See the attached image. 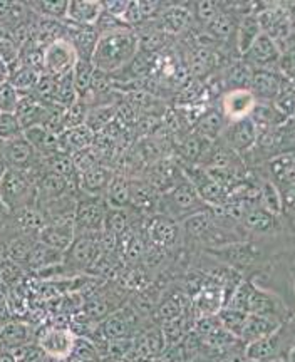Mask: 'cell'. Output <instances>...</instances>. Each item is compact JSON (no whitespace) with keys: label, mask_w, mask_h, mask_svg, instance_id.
Here are the masks:
<instances>
[{"label":"cell","mask_w":295,"mask_h":362,"mask_svg":"<svg viewBox=\"0 0 295 362\" xmlns=\"http://www.w3.org/2000/svg\"><path fill=\"white\" fill-rule=\"evenodd\" d=\"M138 54V34L134 29L126 27V29L104 34L99 37L98 47L93 56V64L98 71L112 76L126 69Z\"/></svg>","instance_id":"obj_1"},{"label":"cell","mask_w":295,"mask_h":362,"mask_svg":"<svg viewBox=\"0 0 295 362\" xmlns=\"http://www.w3.org/2000/svg\"><path fill=\"white\" fill-rule=\"evenodd\" d=\"M37 178L39 176L35 173L11 168L4 170L0 178V203L8 214L37 205Z\"/></svg>","instance_id":"obj_2"},{"label":"cell","mask_w":295,"mask_h":362,"mask_svg":"<svg viewBox=\"0 0 295 362\" xmlns=\"http://www.w3.org/2000/svg\"><path fill=\"white\" fill-rule=\"evenodd\" d=\"M207 208L210 206H207L203 203L193 185L186 178H183L173 188L161 193L160 214L158 215L168 216V218H171L181 225L183 221L192 218L193 215L202 214Z\"/></svg>","instance_id":"obj_3"},{"label":"cell","mask_w":295,"mask_h":362,"mask_svg":"<svg viewBox=\"0 0 295 362\" xmlns=\"http://www.w3.org/2000/svg\"><path fill=\"white\" fill-rule=\"evenodd\" d=\"M103 233L91 235H76L74 242L69 250L64 253V262L62 267L72 274H89L94 269L99 257L103 255L101 247Z\"/></svg>","instance_id":"obj_4"},{"label":"cell","mask_w":295,"mask_h":362,"mask_svg":"<svg viewBox=\"0 0 295 362\" xmlns=\"http://www.w3.org/2000/svg\"><path fill=\"white\" fill-rule=\"evenodd\" d=\"M108 211H110V206L104 197H91V194L79 193L74 214L76 235L103 233Z\"/></svg>","instance_id":"obj_5"},{"label":"cell","mask_w":295,"mask_h":362,"mask_svg":"<svg viewBox=\"0 0 295 362\" xmlns=\"http://www.w3.org/2000/svg\"><path fill=\"white\" fill-rule=\"evenodd\" d=\"M178 165L181 166L185 178L193 185L207 206L220 208L225 205L226 200H229V193L208 175L205 168L195 165H183V163H178Z\"/></svg>","instance_id":"obj_6"},{"label":"cell","mask_w":295,"mask_h":362,"mask_svg":"<svg viewBox=\"0 0 295 362\" xmlns=\"http://www.w3.org/2000/svg\"><path fill=\"white\" fill-rule=\"evenodd\" d=\"M2 160L4 168L27 171V173L40 175V163L42 156L30 146L29 141L22 136L13 141L2 143Z\"/></svg>","instance_id":"obj_7"},{"label":"cell","mask_w":295,"mask_h":362,"mask_svg":"<svg viewBox=\"0 0 295 362\" xmlns=\"http://www.w3.org/2000/svg\"><path fill=\"white\" fill-rule=\"evenodd\" d=\"M146 235L153 247L166 252H176L183 247L181 225L163 215H154L146 221Z\"/></svg>","instance_id":"obj_8"},{"label":"cell","mask_w":295,"mask_h":362,"mask_svg":"<svg viewBox=\"0 0 295 362\" xmlns=\"http://www.w3.org/2000/svg\"><path fill=\"white\" fill-rule=\"evenodd\" d=\"M76 62L77 56L72 45L66 39H59L44 49L42 74L51 76L52 79H59L62 76L71 74Z\"/></svg>","instance_id":"obj_9"},{"label":"cell","mask_w":295,"mask_h":362,"mask_svg":"<svg viewBox=\"0 0 295 362\" xmlns=\"http://www.w3.org/2000/svg\"><path fill=\"white\" fill-rule=\"evenodd\" d=\"M289 336H295V330L290 332L289 325L284 322L270 336L247 344L245 346V359L248 362H272L282 354V349L285 347Z\"/></svg>","instance_id":"obj_10"},{"label":"cell","mask_w":295,"mask_h":362,"mask_svg":"<svg viewBox=\"0 0 295 362\" xmlns=\"http://www.w3.org/2000/svg\"><path fill=\"white\" fill-rule=\"evenodd\" d=\"M128 178L131 189V211L146 216V218L160 214L161 193L144 176H128Z\"/></svg>","instance_id":"obj_11"},{"label":"cell","mask_w":295,"mask_h":362,"mask_svg":"<svg viewBox=\"0 0 295 362\" xmlns=\"http://www.w3.org/2000/svg\"><path fill=\"white\" fill-rule=\"evenodd\" d=\"M280 57H282L280 45L265 34H260V37L242 56L243 61L255 71H279Z\"/></svg>","instance_id":"obj_12"},{"label":"cell","mask_w":295,"mask_h":362,"mask_svg":"<svg viewBox=\"0 0 295 362\" xmlns=\"http://www.w3.org/2000/svg\"><path fill=\"white\" fill-rule=\"evenodd\" d=\"M257 136L258 129L255 123H253L250 117H243V119L226 124L225 133L221 134L220 141H224L238 156L245 158L255 146Z\"/></svg>","instance_id":"obj_13"},{"label":"cell","mask_w":295,"mask_h":362,"mask_svg":"<svg viewBox=\"0 0 295 362\" xmlns=\"http://www.w3.org/2000/svg\"><path fill=\"white\" fill-rule=\"evenodd\" d=\"M35 342L56 361L67 359L76 342V334L67 327H45L35 334Z\"/></svg>","instance_id":"obj_14"},{"label":"cell","mask_w":295,"mask_h":362,"mask_svg":"<svg viewBox=\"0 0 295 362\" xmlns=\"http://www.w3.org/2000/svg\"><path fill=\"white\" fill-rule=\"evenodd\" d=\"M226 304L225 291L215 280H208L192 296V309L198 317H215Z\"/></svg>","instance_id":"obj_15"},{"label":"cell","mask_w":295,"mask_h":362,"mask_svg":"<svg viewBox=\"0 0 295 362\" xmlns=\"http://www.w3.org/2000/svg\"><path fill=\"white\" fill-rule=\"evenodd\" d=\"M47 225V216L37 205L25 206L8 215L6 230L2 233H24L39 240V233Z\"/></svg>","instance_id":"obj_16"},{"label":"cell","mask_w":295,"mask_h":362,"mask_svg":"<svg viewBox=\"0 0 295 362\" xmlns=\"http://www.w3.org/2000/svg\"><path fill=\"white\" fill-rule=\"evenodd\" d=\"M144 178H146L158 192L165 193L168 189L173 188L175 185H178L180 181L185 178V175L175 158L165 156L161 158V160H156L149 166H146Z\"/></svg>","instance_id":"obj_17"},{"label":"cell","mask_w":295,"mask_h":362,"mask_svg":"<svg viewBox=\"0 0 295 362\" xmlns=\"http://www.w3.org/2000/svg\"><path fill=\"white\" fill-rule=\"evenodd\" d=\"M66 24V35L64 39L72 45L77 59L83 61H93L94 51H96L99 42V33L94 25H76L64 22Z\"/></svg>","instance_id":"obj_18"},{"label":"cell","mask_w":295,"mask_h":362,"mask_svg":"<svg viewBox=\"0 0 295 362\" xmlns=\"http://www.w3.org/2000/svg\"><path fill=\"white\" fill-rule=\"evenodd\" d=\"M243 228L247 230L248 235H255V237H269L274 238L282 232V221L280 216H275L265 210L262 205L253 206L247 211L242 221Z\"/></svg>","instance_id":"obj_19"},{"label":"cell","mask_w":295,"mask_h":362,"mask_svg":"<svg viewBox=\"0 0 295 362\" xmlns=\"http://www.w3.org/2000/svg\"><path fill=\"white\" fill-rule=\"evenodd\" d=\"M255 104L257 99L250 89H233L226 90L224 94L220 110L224 112L225 119L229 123H233V121L243 119V117H250Z\"/></svg>","instance_id":"obj_20"},{"label":"cell","mask_w":295,"mask_h":362,"mask_svg":"<svg viewBox=\"0 0 295 362\" xmlns=\"http://www.w3.org/2000/svg\"><path fill=\"white\" fill-rule=\"evenodd\" d=\"M35 188H37V206H45L49 203L59 200V198L66 197V194L79 192V187L71 181H67L62 176L49 173V171H44V173L39 175L37 183H35Z\"/></svg>","instance_id":"obj_21"},{"label":"cell","mask_w":295,"mask_h":362,"mask_svg":"<svg viewBox=\"0 0 295 362\" xmlns=\"http://www.w3.org/2000/svg\"><path fill=\"white\" fill-rule=\"evenodd\" d=\"M166 349L165 336L158 324H149L133 339V352L131 356L143 357V359L154 361Z\"/></svg>","instance_id":"obj_22"},{"label":"cell","mask_w":295,"mask_h":362,"mask_svg":"<svg viewBox=\"0 0 295 362\" xmlns=\"http://www.w3.org/2000/svg\"><path fill=\"white\" fill-rule=\"evenodd\" d=\"M115 175L116 171L112 170V166L96 163L79 175V192L91 197H104Z\"/></svg>","instance_id":"obj_23"},{"label":"cell","mask_w":295,"mask_h":362,"mask_svg":"<svg viewBox=\"0 0 295 362\" xmlns=\"http://www.w3.org/2000/svg\"><path fill=\"white\" fill-rule=\"evenodd\" d=\"M76 238L74 220H51L39 233V242L66 253Z\"/></svg>","instance_id":"obj_24"},{"label":"cell","mask_w":295,"mask_h":362,"mask_svg":"<svg viewBox=\"0 0 295 362\" xmlns=\"http://www.w3.org/2000/svg\"><path fill=\"white\" fill-rule=\"evenodd\" d=\"M153 24L156 25V29L161 30L163 34L176 35L190 29V25L193 24V16L188 6L168 4L165 11L153 21Z\"/></svg>","instance_id":"obj_25"},{"label":"cell","mask_w":295,"mask_h":362,"mask_svg":"<svg viewBox=\"0 0 295 362\" xmlns=\"http://www.w3.org/2000/svg\"><path fill=\"white\" fill-rule=\"evenodd\" d=\"M262 176L270 180L279 189L292 187L295 185V151L270 158L265 163V175Z\"/></svg>","instance_id":"obj_26"},{"label":"cell","mask_w":295,"mask_h":362,"mask_svg":"<svg viewBox=\"0 0 295 362\" xmlns=\"http://www.w3.org/2000/svg\"><path fill=\"white\" fill-rule=\"evenodd\" d=\"M35 342V330L24 320H11L0 327V349L17 351Z\"/></svg>","instance_id":"obj_27"},{"label":"cell","mask_w":295,"mask_h":362,"mask_svg":"<svg viewBox=\"0 0 295 362\" xmlns=\"http://www.w3.org/2000/svg\"><path fill=\"white\" fill-rule=\"evenodd\" d=\"M285 81V76L280 71H255L250 84V90L257 101L274 103L279 96Z\"/></svg>","instance_id":"obj_28"},{"label":"cell","mask_w":295,"mask_h":362,"mask_svg":"<svg viewBox=\"0 0 295 362\" xmlns=\"http://www.w3.org/2000/svg\"><path fill=\"white\" fill-rule=\"evenodd\" d=\"M49 110H51V104H44L39 99H35L33 94H25V96H21V101L17 104L13 115L19 119L22 129L25 131L34 128V126H42L49 115Z\"/></svg>","instance_id":"obj_29"},{"label":"cell","mask_w":295,"mask_h":362,"mask_svg":"<svg viewBox=\"0 0 295 362\" xmlns=\"http://www.w3.org/2000/svg\"><path fill=\"white\" fill-rule=\"evenodd\" d=\"M282 324L284 322H280V320L277 319H272V317L248 314L242 329V334H240V341H242L245 346L250 342L260 341V339L274 334Z\"/></svg>","instance_id":"obj_30"},{"label":"cell","mask_w":295,"mask_h":362,"mask_svg":"<svg viewBox=\"0 0 295 362\" xmlns=\"http://www.w3.org/2000/svg\"><path fill=\"white\" fill-rule=\"evenodd\" d=\"M94 138H96V134L88 126L83 124L66 129L64 133L59 136V144H61L62 153H67V155L72 156L76 153L88 151V149L93 148Z\"/></svg>","instance_id":"obj_31"},{"label":"cell","mask_w":295,"mask_h":362,"mask_svg":"<svg viewBox=\"0 0 295 362\" xmlns=\"http://www.w3.org/2000/svg\"><path fill=\"white\" fill-rule=\"evenodd\" d=\"M62 262H64V253L56 250V248L45 245L42 242H37L35 243V247L33 248V252H30L29 260H27L24 269L42 274V272L51 270L54 267L62 265Z\"/></svg>","instance_id":"obj_32"},{"label":"cell","mask_w":295,"mask_h":362,"mask_svg":"<svg viewBox=\"0 0 295 362\" xmlns=\"http://www.w3.org/2000/svg\"><path fill=\"white\" fill-rule=\"evenodd\" d=\"M0 238L6 240L7 243V253L8 260H12L13 264L21 265L24 269L27 260H29L30 252L35 247V243L39 242L37 238L29 237V235L24 233H2Z\"/></svg>","instance_id":"obj_33"},{"label":"cell","mask_w":295,"mask_h":362,"mask_svg":"<svg viewBox=\"0 0 295 362\" xmlns=\"http://www.w3.org/2000/svg\"><path fill=\"white\" fill-rule=\"evenodd\" d=\"M262 29L258 24L257 12H245L238 21L237 34H235V47L238 54H243L252 47V44L260 37Z\"/></svg>","instance_id":"obj_34"},{"label":"cell","mask_w":295,"mask_h":362,"mask_svg":"<svg viewBox=\"0 0 295 362\" xmlns=\"http://www.w3.org/2000/svg\"><path fill=\"white\" fill-rule=\"evenodd\" d=\"M226 124H229V121L225 119L224 112H221L220 107L219 110L210 107V110L203 111V115L199 116V119L197 121V126H195L193 131H197L198 134L205 136V138L210 139V141H219L221 134L225 133Z\"/></svg>","instance_id":"obj_35"},{"label":"cell","mask_w":295,"mask_h":362,"mask_svg":"<svg viewBox=\"0 0 295 362\" xmlns=\"http://www.w3.org/2000/svg\"><path fill=\"white\" fill-rule=\"evenodd\" d=\"M104 200L112 210H131V189L128 176L116 171L110 188L104 193Z\"/></svg>","instance_id":"obj_36"},{"label":"cell","mask_w":295,"mask_h":362,"mask_svg":"<svg viewBox=\"0 0 295 362\" xmlns=\"http://www.w3.org/2000/svg\"><path fill=\"white\" fill-rule=\"evenodd\" d=\"M103 12L101 2H83V0H74L69 2L67 8L66 22L76 25H94Z\"/></svg>","instance_id":"obj_37"},{"label":"cell","mask_w":295,"mask_h":362,"mask_svg":"<svg viewBox=\"0 0 295 362\" xmlns=\"http://www.w3.org/2000/svg\"><path fill=\"white\" fill-rule=\"evenodd\" d=\"M24 138L29 141L35 151L40 156L45 158L54 153L61 151V144H59V136L49 133L44 126H34V128L24 131Z\"/></svg>","instance_id":"obj_38"},{"label":"cell","mask_w":295,"mask_h":362,"mask_svg":"<svg viewBox=\"0 0 295 362\" xmlns=\"http://www.w3.org/2000/svg\"><path fill=\"white\" fill-rule=\"evenodd\" d=\"M250 119L255 123L257 129H272L279 128L287 123V117L282 112L277 110L274 103H265V101H257L255 107H253Z\"/></svg>","instance_id":"obj_39"},{"label":"cell","mask_w":295,"mask_h":362,"mask_svg":"<svg viewBox=\"0 0 295 362\" xmlns=\"http://www.w3.org/2000/svg\"><path fill=\"white\" fill-rule=\"evenodd\" d=\"M240 21V19H238ZM238 21L235 19V13L229 11V8H221L219 16L213 19L210 24H207L205 30L212 35L215 40H220V42H225L230 37H235L237 34Z\"/></svg>","instance_id":"obj_40"},{"label":"cell","mask_w":295,"mask_h":362,"mask_svg":"<svg viewBox=\"0 0 295 362\" xmlns=\"http://www.w3.org/2000/svg\"><path fill=\"white\" fill-rule=\"evenodd\" d=\"M94 72H96V67H94L93 61H83V59H77L76 66L72 67L71 71L72 83H74L76 93L81 99L88 96L91 89H93Z\"/></svg>","instance_id":"obj_41"},{"label":"cell","mask_w":295,"mask_h":362,"mask_svg":"<svg viewBox=\"0 0 295 362\" xmlns=\"http://www.w3.org/2000/svg\"><path fill=\"white\" fill-rule=\"evenodd\" d=\"M117 110L116 104H103V106L89 107L88 116H86V126L93 131L94 134L103 133L104 129L116 119Z\"/></svg>","instance_id":"obj_42"},{"label":"cell","mask_w":295,"mask_h":362,"mask_svg":"<svg viewBox=\"0 0 295 362\" xmlns=\"http://www.w3.org/2000/svg\"><path fill=\"white\" fill-rule=\"evenodd\" d=\"M253 72H255V69L248 66L243 59H240V61H233L229 66V71H226V78H225L226 88H229V90L250 89Z\"/></svg>","instance_id":"obj_43"},{"label":"cell","mask_w":295,"mask_h":362,"mask_svg":"<svg viewBox=\"0 0 295 362\" xmlns=\"http://www.w3.org/2000/svg\"><path fill=\"white\" fill-rule=\"evenodd\" d=\"M40 76H42V72L35 71L33 67L19 64L17 67H13L11 74H8V83L19 90L21 96H25V94L33 93Z\"/></svg>","instance_id":"obj_44"},{"label":"cell","mask_w":295,"mask_h":362,"mask_svg":"<svg viewBox=\"0 0 295 362\" xmlns=\"http://www.w3.org/2000/svg\"><path fill=\"white\" fill-rule=\"evenodd\" d=\"M258 187H260V205L269 210L275 216L282 215V194L280 189L270 180L258 176Z\"/></svg>","instance_id":"obj_45"},{"label":"cell","mask_w":295,"mask_h":362,"mask_svg":"<svg viewBox=\"0 0 295 362\" xmlns=\"http://www.w3.org/2000/svg\"><path fill=\"white\" fill-rule=\"evenodd\" d=\"M79 96H77L74 83H72V76H62V78L54 79V93H52V104L59 107H69L74 104Z\"/></svg>","instance_id":"obj_46"},{"label":"cell","mask_w":295,"mask_h":362,"mask_svg":"<svg viewBox=\"0 0 295 362\" xmlns=\"http://www.w3.org/2000/svg\"><path fill=\"white\" fill-rule=\"evenodd\" d=\"M27 6L37 17L66 22L69 2H47V0H40V2L27 4Z\"/></svg>","instance_id":"obj_47"},{"label":"cell","mask_w":295,"mask_h":362,"mask_svg":"<svg viewBox=\"0 0 295 362\" xmlns=\"http://www.w3.org/2000/svg\"><path fill=\"white\" fill-rule=\"evenodd\" d=\"M216 317H219L221 325H224V327L229 330L231 336L240 339V334H242L245 320H247V317H248L247 312L231 309V307L225 305L224 309L219 312V315H216Z\"/></svg>","instance_id":"obj_48"},{"label":"cell","mask_w":295,"mask_h":362,"mask_svg":"<svg viewBox=\"0 0 295 362\" xmlns=\"http://www.w3.org/2000/svg\"><path fill=\"white\" fill-rule=\"evenodd\" d=\"M274 104L277 106V110L282 112L287 119L295 116V84L287 78V76H285L282 89H280L279 96H277Z\"/></svg>","instance_id":"obj_49"},{"label":"cell","mask_w":295,"mask_h":362,"mask_svg":"<svg viewBox=\"0 0 295 362\" xmlns=\"http://www.w3.org/2000/svg\"><path fill=\"white\" fill-rule=\"evenodd\" d=\"M190 11H192L193 22H198V24H210V22L215 19L216 16L221 12L224 6L219 2H212V0H203V2H197L188 6Z\"/></svg>","instance_id":"obj_50"},{"label":"cell","mask_w":295,"mask_h":362,"mask_svg":"<svg viewBox=\"0 0 295 362\" xmlns=\"http://www.w3.org/2000/svg\"><path fill=\"white\" fill-rule=\"evenodd\" d=\"M24 136V129L13 112H0V141L7 143Z\"/></svg>","instance_id":"obj_51"},{"label":"cell","mask_w":295,"mask_h":362,"mask_svg":"<svg viewBox=\"0 0 295 362\" xmlns=\"http://www.w3.org/2000/svg\"><path fill=\"white\" fill-rule=\"evenodd\" d=\"M89 106L84 99H77L74 104L64 110V126L66 129L76 128V126H83L86 123V116H88Z\"/></svg>","instance_id":"obj_52"},{"label":"cell","mask_w":295,"mask_h":362,"mask_svg":"<svg viewBox=\"0 0 295 362\" xmlns=\"http://www.w3.org/2000/svg\"><path fill=\"white\" fill-rule=\"evenodd\" d=\"M12 354L17 357V362H56V359L49 356L37 342L21 347V349L13 351Z\"/></svg>","instance_id":"obj_53"},{"label":"cell","mask_w":295,"mask_h":362,"mask_svg":"<svg viewBox=\"0 0 295 362\" xmlns=\"http://www.w3.org/2000/svg\"><path fill=\"white\" fill-rule=\"evenodd\" d=\"M19 101V90L13 88L8 81L0 84V112H16V107Z\"/></svg>","instance_id":"obj_54"},{"label":"cell","mask_w":295,"mask_h":362,"mask_svg":"<svg viewBox=\"0 0 295 362\" xmlns=\"http://www.w3.org/2000/svg\"><path fill=\"white\" fill-rule=\"evenodd\" d=\"M94 27H96L99 35H104V34H110V33H116V30L126 29L128 25H125L120 19H117V17H115L112 13H110V12L104 11V8H103L101 16H99V19H98L96 24H94ZM129 29H131V27H129Z\"/></svg>","instance_id":"obj_55"},{"label":"cell","mask_w":295,"mask_h":362,"mask_svg":"<svg viewBox=\"0 0 295 362\" xmlns=\"http://www.w3.org/2000/svg\"><path fill=\"white\" fill-rule=\"evenodd\" d=\"M103 4V8L104 11H108L112 16L117 17V19L121 21L122 13H125V8H126V4L128 2H121V0H116V2H101Z\"/></svg>","instance_id":"obj_56"},{"label":"cell","mask_w":295,"mask_h":362,"mask_svg":"<svg viewBox=\"0 0 295 362\" xmlns=\"http://www.w3.org/2000/svg\"><path fill=\"white\" fill-rule=\"evenodd\" d=\"M0 362H17V357L11 351L0 349Z\"/></svg>","instance_id":"obj_57"},{"label":"cell","mask_w":295,"mask_h":362,"mask_svg":"<svg viewBox=\"0 0 295 362\" xmlns=\"http://www.w3.org/2000/svg\"><path fill=\"white\" fill-rule=\"evenodd\" d=\"M6 260H8L7 243H6V240L0 238V264H2V262H6Z\"/></svg>","instance_id":"obj_58"},{"label":"cell","mask_w":295,"mask_h":362,"mask_svg":"<svg viewBox=\"0 0 295 362\" xmlns=\"http://www.w3.org/2000/svg\"><path fill=\"white\" fill-rule=\"evenodd\" d=\"M128 362H153V361H149V359H143V357H134V356H131L129 359H128Z\"/></svg>","instance_id":"obj_59"},{"label":"cell","mask_w":295,"mask_h":362,"mask_svg":"<svg viewBox=\"0 0 295 362\" xmlns=\"http://www.w3.org/2000/svg\"><path fill=\"white\" fill-rule=\"evenodd\" d=\"M292 291H294V297H295V275H294V279H292Z\"/></svg>","instance_id":"obj_60"},{"label":"cell","mask_w":295,"mask_h":362,"mask_svg":"<svg viewBox=\"0 0 295 362\" xmlns=\"http://www.w3.org/2000/svg\"><path fill=\"white\" fill-rule=\"evenodd\" d=\"M4 170H6V168H0V178H2V173H4Z\"/></svg>","instance_id":"obj_61"},{"label":"cell","mask_w":295,"mask_h":362,"mask_svg":"<svg viewBox=\"0 0 295 362\" xmlns=\"http://www.w3.org/2000/svg\"><path fill=\"white\" fill-rule=\"evenodd\" d=\"M56 362H69L67 359H62V361H56Z\"/></svg>","instance_id":"obj_62"}]
</instances>
